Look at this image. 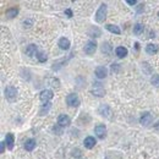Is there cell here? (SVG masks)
<instances>
[{
  "mask_svg": "<svg viewBox=\"0 0 159 159\" xmlns=\"http://www.w3.org/2000/svg\"><path fill=\"white\" fill-rule=\"evenodd\" d=\"M5 142H1V153H4V151H5Z\"/></svg>",
  "mask_w": 159,
  "mask_h": 159,
  "instance_id": "4316f807",
  "label": "cell"
},
{
  "mask_svg": "<svg viewBox=\"0 0 159 159\" xmlns=\"http://www.w3.org/2000/svg\"><path fill=\"white\" fill-rule=\"evenodd\" d=\"M54 97L53 94V91H50V89H44V91L40 92V95H39V98L40 100H42L43 103H48L52 98Z\"/></svg>",
  "mask_w": 159,
  "mask_h": 159,
  "instance_id": "277c9868",
  "label": "cell"
},
{
  "mask_svg": "<svg viewBox=\"0 0 159 159\" xmlns=\"http://www.w3.org/2000/svg\"><path fill=\"white\" fill-rule=\"evenodd\" d=\"M59 47H60L63 50H67L69 48H70V40H69L67 38H65V37L60 38V40H59Z\"/></svg>",
  "mask_w": 159,
  "mask_h": 159,
  "instance_id": "30bf717a",
  "label": "cell"
},
{
  "mask_svg": "<svg viewBox=\"0 0 159 159\" xmlns=\"http://www.w3.org/2000/svg\"><path fill=\"white\" fill-rule=\"evenodd\" d=\"M34 147H36V140H33V138H30V140L26 141V143H25V148H26V151L31 152V151H33Z\"/></svg>",
  "mask_w": 159,
  "mask_h": 159,
  "instance_id": "7c38bea8",
  "label": "cell"
},
{
  "mask_svg": "<svg viewBox=\"0 0 159 159\" xmlns=\"http://www.w3.org/2000/svg\"><path fill=\"white\" fill-rule=\"evenodd\" d=\"M107 30L113 32L115 34H120V28L117 26H114V25H107Z\"/></svg>",
  "mask_w": 159,
  "mask_h": 159,
  "instance_id": "ac0fdd59",
  "label": "cell"
},
{
  "mask_svg": "<svg viewBox=\"0 0 159 159\" xmlns=\"http://www.w3.org/2000/svg\"><path fill=\"white\" fill-rule=\"evenodd\" d=\"M97 50V44L94 42H92V40H89V42L86 43L85 45V53L91 55V54H94V52Z\"/></svg>",
  "mask_w": 159,
  "mask_h": 159,
  "instance_id": "5b68a950",
  "label": "cell"
},
{
  "mask_svg": "<svg viewBox=\"0 0 159 159\" xmlns=\"http://www.w3.org/2000/svg\"><path fill=\"white\" fill-rule=\"evenodd\" d=\"M58 124H59V126H61V127H67L71 124V120H70V117H69L67 115H60L59 119H58Z\"/></svg>",
  "mask_w": 159,
  "mask_h": 159,
  "instance_id": "8992f818",
  "label": "cell"
},
{
  "mask_svg": "<svg viewBox=\"0 0 159 159\" xmlns=\"http://www.w3.org/2000/svg\"><path fill=\"white\" fill-rule=\"evenodd\" d=\"M115 53H116V55H117L119 58H125L129 52H127V49H126L125 47H117L116 50H115Z\"/></svg>",
  "mask_w": 159,
  "mask_h": 159,
  "instance_id": "8fae6325",
  "label": "cell"
},
{
  "mask_svg": "<svg viewBox=\"0 0 159 159\" xmlns=\"http://www.w3.org/2000/svg\"><path fill=\"white\" fill-rule=\"evenodd\" d=\"M65 13H66L69 17H72V11H71L70 9H66V10H65Z\"/></svg>",
  "mask_w": 159,
  "mask_h": 159,
  "instance_id": "d4e9b609",
  "label": "cell"
},
{
  "mask_svg": "<svg viewBox=\"0 0 159 159\" xmlns=\"http://www.w3.org/2000/svg\"><path fill=\"white\" fill-rule=\"evenodd\" d=\"M153 120V116H152L151 113H143V115L141 116V119H140V122L142 124V125L144 126H147L151 124V121Z\"/></svg>",
  "mask_w": 159,
  "mask_h": 159,
  "instance_id": "ba28073f",
  "label": "cell"
},
{
  "mask_svg": "<svg viewBox=\"0 0 159 159\" xmlns=\"http://www.w3.org/2000/svg\"><path fill=\"white\" fill-rule=\"evenodd\" d=\"M158 16H159V12H158Z\"/></svg>",
  "mask_w": 159,
  "mask_h": 159,
  "instance_id": "83f0119b",
  "label": "cell"
},
{
  "mask_svg": "<svg viewBox=\"0 0 159 159\" xmlns=\"http://www.w3.org/2000/svg\"><path fill=\"white\" fill-rule=\"evenodd\" d=\"M152 85H154L155 87H159V75H153V77L151 78Z\"/></svg>",
  "mask_w": 159,
  "mask_h": 159,
  "instance_id": "44dd1931",
  "label": "cell"
},
{
  "mask_svg": "<svg viewBox=\"0 0 159 159\" xmlns=\"http://www.w3.org/2000/svg\"><path fill=\"white\" fill-rule=\"evenodd\" d=\"M94 131H95L97 136H98V138H104L105 135H107V127L104 125H102V124H100V125H97Z\"/></svg>",
  "mask_w": 159,
  "mask_h": 159,
  "instance_id": "52a82bcc",
  "label": "cell"
},
{
  "mask_svg": "<svg viewBox=\"0 0 159 159\" xmlns=\"http://www.w3.org/2000/svg\"><path fill=\"white\" fill-rule=\"evenodd\" d=\"M5 143L8 146L9 149H12L13 148V135L12 134H8L5 137Z\"/></svg>",
  "mask_w": 159,
  "mask_h": 159,
  "instance_id": "5bb4252c",
  "label": "cell"
},
{
  "mask_svg": "<svg viewBox=\"0 0 159 159\" xmlns=\"http://www.w3.org/2000/svg\"><path fill=\"white\" fill-rule=\"evenodd\" d=\"M5 97L9 102H13L17 97V89L15 87H12V86L6 87L5 88Z\"/></svg>",
  "mask_w": 159,
  "mask_h": 159,
  "instance_id": "7a4b0ae2",
  "label": "cell"
},
{
  "mask_svg": "<svg viewBox=\"0 0 159 159\" xmlns=\"http://www.w3.org/2000/svg\"><path fill=\"white\" fill-rule=\"evenodd\" d=\"M107 17V5L105 4H102L99 6L98 11L95 12V21L97 22H103Z\"/></svg>",
  "mask_w": 159,
  "mask_h": 159,
  "instance_id": "6da1fadb",
  "label": "cell"
},
{
  "mask_svg": "<svg viewBox=\"0 0 159 159\" xmlns=\"http://www.w3.org/2000/svg\"><path fill=\"white\" fill-rule=\"evenodd\" d=\"M110 49H112V48H110V45H109L108 43H105V44L102 45V50H103V53L109 54V53H110Z\"/></svg>",
  "mask_w": 159,
  "mask_h": 159,
  "instance_id": "603a6c76",
  "label": "cell"
},
{
  "mask_svg": "<svg viewBox=\"0 0 159 159\" xmlns=\"http://www.w3.org/2000/svg\"><path fill=\"white\" fill-rule=\"evenodd\" d=\"M146 52H147L148 54H151V55L158 53V45H157V44H148V45L146 47Z\"/></svg>",
  "mask_w": 159,
  "mask_h": 159,
  "instance_id": "9a60e30c",
  "label": "cell"
},
{
  "mask_svg": "<svg viewBox=\"0 0 159 159\" xmlns=\"http://www.w3.org/2000/svg\"><path fill=\"white\" fill-rule=\"evenodd\" d=\"M18 11H17V9H11V10H9L8 12H6V15L8 16H10V17H13V16H16V13H17Z\"/></svg>",
  "mask_w": 159,
  "mask_h": 159,
  "instance_id": "cb8c5ba5",
  "label": "cell"
},
{
  "mask_svg": "<svg viewBox=\"0 0 159 159\" xmlns=\"http://www.w3.org/2000/svg\"><path fill=\"white\" fill-rule=\"evenodd\" d=\"M97 86H98V88L93 89V93H94L95 95H98V97L104 95V89H103V87L100 86V83H97Z\"/></svg>",
  "mask_w": 159,
  "mask_h": 159,
  "instance_id": "d6986e66",
  "label": "cell"
},
{
  "mask_svg": "<svg viewBox=\"0 0 159 159\" xmlns=\"http://www.w3.org/2000/svg\"><path fill=\"white\" fill-rule=\"evenodd\" d=\"M66 103L70 107H78L80 105V98H78V95L77 94H75V93H71V94H69L66 97Z\"/></svg>",
  "mask_w": 159,
  "mask_h": 159,
  "instance_id": "3957f363",
  "label": "cell"
},
{
  "mask_svg": "<svg viewBox=\"0 0 159 159\" xmlns=\"http://www.w3.org/2000/svg\"><path fill=\"white\" fill-rule=\"evenodd\" d=\"M137 3V0H127V4L129 5H135Z\"/></svg>",
  "mask_w": 159,
  "mask_h": 159,
  "instance_id": "484cf974",
  "label": "cell"
},
{
  "mask_svg": "<svg viewBox=\"0 0 159 159\" xmlns=\"http://www.w3.org/2000/svg\"><path fill=\"white\" fill-rule=\"evenodd\" d=\"M37 58H38V60L40 61V63H44V61H47V55L44 53H38Z\"/></svg>",
  "mask_w": 159,
  "mask_h": 159,
  "instance_id": "7402d4cb",
  "label": "cell"
},
{
  "mask_svg": "<svg viewBox=\"0 0 159 159\" xmlns=\"http://www.w3.org/2000/svg\"><path fill=\"white\" fill-rule=\"evenodd\" d=\"M107 73H108V70L104 67V66H98L95 69V76L98 78H104L107 77Z\"/></svg>",
  "mask_w": 159,
  "mask_h": 159,
  "instance_id": "9c48e42d",
  "label": "cell"
},
{
  "mask_svg": "<svg viewBox=\"0 0 159 159\" xmlns=\"http://www.w3.org/2000/svg\"><path fill=\"white\" fill-rule=\"evenodd\" d=\"M95 143H97V141L94 140V137H87L85 140V147L91 149V148H93L95 146Z\"/></svg>",
  "mask_w": 159,
  "mask_h": 159,
  "instance_id": "4fadbf2b",
  "label": "cell"
},
{
  "mask_svg": "<svg viewBox=\"0 0 159 159\" xmlns=\"http://www.w3.org/2000/svg\"><path fill=\"white\" fill-rule=\"evenodd\" d=\"M26 53L30 55V57H34V55H38L37 54V47L34 44H31L28 48L26 49Z\"/></svg>",
  "mask_w": 159,
  "mask_h": 159,
  "instance_id": "2e32d148",
  "label": "cell"
},
{
  "mask_svg": "<svg viewBox=\"0 0 159 159\" xmlns=\"http://www.w3.org/2000/svg\"><path fill=\"white\" fill-rule=\"evenodd\" d=\"M144 31V27L142 23H137L135 27H134V33L137 34V36H140V34H142Z\"/></svg>",
  "mask_w": 159,
  "mask_h": 159,
  "instance_id": "e0dca14e",
  "label": "cell"
},
{
  "mask_svg": "<svg viewBox=\"0 0 159 159\" xmlns=\"http://www.w3.org/2000/svg\"><path fill=\"white\" fill-rule=\"evenodd\" d=\"M48 82L50 83L52 87H55V88H59L60 87V82H59L58 78H49V80H48Z\"/></svg>",
  "mask_w": 159,
  "mask_h": 159,
  "instance_id": "ffe728a7",
  "label": "cell"
}]
</instances>
